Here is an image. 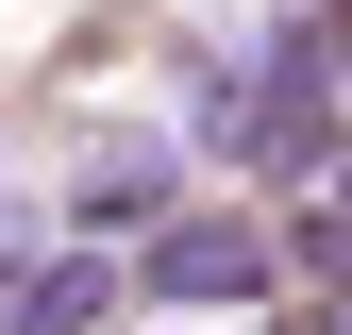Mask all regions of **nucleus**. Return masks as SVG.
Segmentation results:
<instances>
[{
	"label": "nucleus",
	"mask_w": 352,
	"mask_h": 335,
	"mask_svg": "<svg viewBox=\"0 0 352 335\" xmlns=\"http://www.w3.org/2000/svg\"><path fill=\"white\" fill-rule=\"evenodd\" d=\"M101 251H34V268H17V335H67V319H101Z\"/></svg>",
	"instance_id": "3"
},
{
	"label": "nucleus",
	"mask_w": 352,
	"mask_h": 335,
	"mask_svg": "<svg viewBox=\"0 0 352 335\" xmlns=\"http://www.w3.org/2000/svg\"><path fill=\"white\" fill-rule=\"evenodd\" d=\"M168 185H185V168H168L151 135H101L84 185H67V218H84V235H168Z\"/></svg>",
	"instance_id": "2"
},
{
	"label": "nucleus",
	"mask_w": 352,
	"mask_h": 335,
	"mask_svg": "<svg viewBox=\"0 0 352 335\" xmlns=\"http://www.w3.org/2000/svg\"><path fill=\"white\" fill-rule=\"evenodd\" d=\"M269 268H285L269 218H168V235L135 251V285H151V302H269Z\"/></svg>",
	"instance_id": "1"
},
{
	"label": "nucleus",
	"mask_w": 352,
	"mask_h": 335,
	"mask_svg": "<svg viewBox=\"0 0 352 335\" xmlns=\"http://www.w3.org/2000/svg\"><path fill=\"white\" fill-rule=\"evenodd\" d=\"M319 218H352V168H336V201H319Z\"/></svg>",
	"instance_id": "4"
}]
</instances>
